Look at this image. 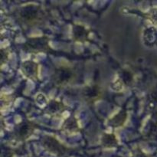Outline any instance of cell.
I'll return each mask as SVG.
<instances>
[{"instance_id":"1","label":"cell","mask_w":157,"mask_h":157,"mask_svg":"<svg viewBox=\"0 0 157 157\" xmlns=\"http://www.w3.org/2000/svg\"><path fill=\"white\" fill-rule=\"evenodd\" d=\"M150 18L153 23L157 25V9H153L150 12Z\"/></svg>"}]
</instances>
